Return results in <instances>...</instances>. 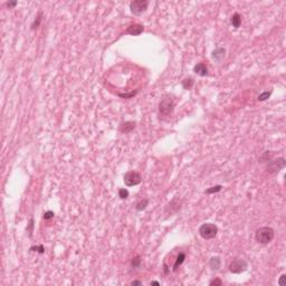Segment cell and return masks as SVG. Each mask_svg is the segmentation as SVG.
Instances as JSON below:
<instances>
[{"mask_svg": "<svg viewBox=\"0 0 286 286\" xmlns=\"http://www.w3.org/2000/svg\"><path fill=\"white\" fill-rule=\"evenodd\" d=\"M7 6H8L9 8H12V7H16L17 2H7Z\"/></svg>", "mask_w": 286, "mask_h": 286, "instance_id": "obj_28", "label": "cell"}, {"mask_svg": "<svg viewBox=\"0 0 286 286\" xmlns=\"http://www.w3.org/2000/svg\"><path fill=\"white\" fill-rule=\"evenodd\" d=\"M209 267L212 270H219L220 267H221V259H220V257H218V256L211 257L210 261H209Z\"/></svg>", "mask_w": 286, "mask_h": 286, "instance_id": "obj_12", "label": "cell"}, {"mask_svg": "<svg viewBox=\"0 0 286 286\" xmlns=\"http://www.w3.org/2000/svg\"><path fill=\"white\" fill-rule=\"evenodd\" d=\"M272 95V91H266V92H263L261 94L258 95V97H257V100L259 101V102H263V101H266L267 98H270V96Z\"/></svg>", "mask_w": 286, "mask_h": 286, "instance_id": "obj_19", "label": "cell"}, {"mask_svg": "<svg viewBox=\"0 0 286 286\" xmlns=\"http://www.w3.org/2000/svg\"><path fill=\"white\" fill-rule=\"evenodd\" d=\"M140 265H141V257L140 256H135L132 259V261H131V266L133 267V268H138Z\"/></svg>", "mask_w": 286, "mask_h": 286, "instance_id": "obj_20", "label": "cell"}, {"mask_svg": "<svg viewBox=\"0 0 286 286\" xmlns=\"http://www.w3.org/2000/svg\"><path fill=\"white\" fill-rule=\"evenodd\" d=\"M119 197L121 198V199H126V198L129 197V191L126 189L121 188V189H119Z\"/></svg>", "mask_w": 286, "mask_h": 286, "instance_id": "obj_22", "label": "cell"}, {"mask_svg": "<svg viewBox=\"0 0 286 286\" xmlns=\"http://www.w3.org/2000/svg\"><path fill=\"white\" fill-rule=\"evenodd\" d=\"M175 100H173L171 96H167L164 97L163 100L160 102L159 104V113L160 115H163V116H169L170 114L173 112V108H175Z\"/></svg>", "mask_w": 286, "mask_h": 286, "instance_id": "obj_3", "label": "cell"}, {"mask_svg": "<svg viewBox=\"0 0 286 286\" xmlns=\"http://www.w3.org/2000/svg\"><path fill=\"white\" fill-rule=\"evenodd\" d=\"M222 189V186H220V184H217V186L215 187H211V188H209V189H207L205 191V193L207 194H212V193H217V192L221 191Z\"/></svg>", "mask_w": 286, "mask_h": 286, "instance_id": "obj_18", "label": "cell"}, {"mask_svg": "<svg viewBox=\"0 0 286 286\" xmlns=\"http://www.w3.org/2000/svg\"><path fill=\"white\" fill-rule=\"evenodd\" d=\"M247 267H248L247 261L243 258L236 257V258H234L231 261L228 268H229V272L233 273V274H240V273H244L245 270H247Z\"/></svg>", "mask_w": 286, "mask_h": 286, "instance_id": "obj_4", "label": "cell"}, {"mask_svg": "<svg viewBox=\"0 0 286 286\" xmlns=\"http://www.w3.org/2000/svg\"><path fill=\"white\" fill-rule=\"evenodd\" d=\"M193 84H194L193 78H191V77L184 78V81H182V87H184V89H191L192 86H193Z\"/></svg>", "mask_w": 286, "mask_h": 286, "instance_id": "obj_16", "label": "cell"}, {"mask_svg": "<svg viewBox=\"0 0 286 286\" xmlns=\"http://www.w3.org/2000/svg\"><path fill=\"white\" fill-rule=\"evenodd\" d=\"M148 6H149V1L148 0H134V1H131L130 2L131 12L133 15L139 16V15L143 14L147 10Z\"/></svg>", "mask_w": 286, "mask_h": 286, "instance_id": "obj_5", "label": "cell"}, {"mask_svg": "<svg viewBox=\"0 0 286 286\" xmlns=\"http://www.w3.org/2000/svg\"><path fill=\"white\" fill-rule=\"evenodd\" d=\"M33 227H34V219L31 218L30 221H29V225L27 227V231L29 233V236H31V233H33Z\"/></svg>", "mask_w": 286, "mask_h": 286, "instance_id": "obj_26", "label": "cell"}, {"mask_svg": "<svg viewBox=\"0 0 286 286\" xmlns=\"http://www.w3.org/2000/svg\"><path fill=\"white\" fill-rule=\"evenodd\" d=\"M284 168H285V159L284 158H278L276 160H272L267 164V171L270 173H277Z\"/></svg>", "mask_w": 286, "mask_h": 286, "instance_id": "obj_7", "label": "cell"}, {"mask_svg": "<svg viewBox=\"0 0 286 286\" xmlns=\"http://www.w3.org/2000/svg\"><path fill=\"white\" fill-rule=\"evenodd\" d=\"M30 250L31 252H37V253H39V254L45 253V248H44L43 245H39V246H33V247H30Z\"/></svg>", "mask_w": 286, "mask_h": 286, "instance_id": "obj_21", "label": "cell"}, {"mask_svg": "<svg viewBox=\"0 0 286 286\" xmlns=\"http://www.w3.org/2000/svg\"><path fill=\"white\" fill-rule=\"evenodd\" d=\"M230 22H231V25H233V27L239 28L240 25H242V16H240L238 12H235V14L231 16Z\"/></svg>", "mask_w": 286, "mask_h": 286, "instance_id": "obj_14", "label": "cell"}, {"mask_svg": "<svg viewBox=\"0 0 286 286\" xmlns=\"http://www.w3.org/2000/svg\"><path fill=\"white\" fill-rule=\"evenodd\" d=\"M193 72L196 73L197 75L203 77V76L208 75V67H207L206 64H203V63H198L197 65H194Z\"/></svg>", "mask_w": 286, "mask_h": 286, "instance_id": "obj_10", "label": "cell"}, {"mask_svg": "<svg viewBox=\"0 0 286 286\" xmlns=\"http://www.w3.org/2000/svg\"><path fill=\"white\" fill-rule=\"evenodd\" d=\"M136 93H138V91H133V92H131V93H125V94L119 93V96L123 97V98H132L134 95H136Z\"/></svg>", "mask_w": 286, "mask_h": 286, "instance_id": "obj_23", "label": "cell"}, {"mask_svg": "<svg viewBox=\"0 0 286 286\" xmlns=\"http://www.w3.org/2000/svg\"><path fill=\"white\" fill-rule=\"evenodd\" d=\"M148 205H149V199H147V198H144V199L140 200L139 202L136 203L135 206V209L138 211H143L145 208L148 207Z\"/></svg>", "mask_w": 286, "mask_h": 286, "instance_id": "obj_15", "label": "cell"}, {"mask_svg": "<svg viewBox=\"0 0 286 286\" xmlns=\"http://www.w3.org/2000/svg\"><path fill=\"white\" fill-rule=\"evenodd\" d=\"M142 175L136 171H129L124 175V184L128 187H133L141 184Z\"/></svg>", "mask_w": 286, "mask_h": 286, "instance_id": "obj_6", "label": "cell"}, {"mask_svg": "<svg viewBox=\"0 0 286 286\" xmlns=\"http://www.w3.org/2000/svg\"><path fill=\"white\" fill-rule=\"evenodd\" d=\"M199 235L202 237L203 239H212L217 236V233H218V227H217L215 224H202V225L199 227Z\"/></svg>", "mask_w": 286, "mask_h": 286, "instance_id": "obj_2", "label": "cell"}, {"mask_svg": "<svg viewBox=\"0 0 286 286\" xmlns=\"http://www.w3.org/2000/svg\"><path fill=\"white\" fill-rule=\"evenodd\" d=\"M135 125H136V123L133 122V121H126V122L122 123V124L120 125V131L125 134L130 133V132H132V131L135 129Z\"/></svg>", "mask_w": 286, "mask_h": 286, "instance_id": "obj_11", "label": "cell"}, {"mask_svg": "<svg viewBox=\"0 0 286 286\" xmlns=\"http://www.w3.org/2000/svg\"><path fill=\"white\" fill-rule=\"evenodd\" d=\"M54 216H55V214H54V211H52V210H48V211H46V212H44V219L45 220L52 219V218H54Z\"/></svg>", "mask_w": 286, "mask_h": 286, "instance_id": "obj_24", "label": "cell"}, {"mask_svg": "<svg viewBox=\"0 0 286 286\" xmlns=\"http://www.w3.org/2000/svg\"><path fill=\"white\" fill-rule=\"evenodd\" d=\"M285 278H286V275L285 274H283V275L279 277V279H278V285H281V286H284V281H285Z\"/></svg>", "mask_w": 286, "mask_h": 286, "instance_id": "obj_27", "label": "cell"}, {"mask_svg": "<svg viewBox=\"0 0 286 286\" xmlns=\"http://www.w3.org/2000/svg\"><path fill=\"white\" fill-rule=\"evenodd\" d=\"M274 237H275V231H274V229L272 227H268V226L259 228L255 233L256 242L261 245L270 244L273 239H274Z\"/></svg>", "mask_w": 286, "mask_h": 286, "instance_id": "obj_1", "label": "cell"}, {"mask_svg": "<svg viewBox=\"0 0 286 286\" xmlns=\"http://www.w3.org/2000/svg\"><path fill=\"white\" fill-rule=\"evenodd\" d=\"M131 285H142V282H140V281H133V282H131Z\"/></svg>", "mask_w": 286, "mask_h": 286, "instance_id": "obj_29", "label": "cell"}, {"mask_svg": "<svg viewBox=\"0 0 286 286\" xmlns=\"http://www.w3.org/2000/svg\"><path fill=\"white\" fill-rule=\"evenodd\" d=\"M150 285H156V286H159V285H160V283H159V282H151V283H150Z\"/></svg>", "mask_w": 286, "mask_h": 286, "instance_id": "obj_30", "label": "cell"}, {"mask_svg": "<svg viewBox=\"0 0 286 286\" xmlns=\"http://www.w3.org/2000/svg\"><path fill=\"white\" fill-rule=\"evenodd\" d=\"M184 259H186V254L184 253H179V255L177 256V259L175 261V265H173V272H177L178 268L184 264Z\"/></svg>", "mask_w": 286, "mask_h": 286, "instance_id": "obj_13", "label": "cell"}, {"mask_svg": "<svg viewBox=\"0 0 286 286\" xmlns=\"http://www.w3.org/2000/svg\"><path fill=\"white\" fill-rule=\"evenodd\" d=\"M209 285L210 286H221L222 285V282L221 279H219V278H215V279H212V281L209 282Z\"/></svg>", "mask_w": 286, "mask_h": 286, "instance_id": "obj_25", "label": "cell"}, {"mask_svg": "<svg viewBox=\"0 0 286 286\" xmlns=\"http://www.w3.org/2000/svg\"><path fill=\"white\" fill-rule=\"evenodd\" d=\"M42 19H43V12L42 11H39L38 15H37L36 19L34 20L33 25H31V29H37V28L39 27V25H40V22H42Z\"/></svg>", "mask_w": 286, "mask_h": 286, "instance_id": "obj_17", "label": "cell"}, {"mask_svg": "<svg viewBox=\"0 0 286 286\" xmlns=\"http://www.w3.org/2000/svg\"><path fill=\"white\" fill-rule=\"evenodd\" d=\"M211 57H212V59H214L216 63H221L226 57V49L221 47L216 48V49L212 52V54H211Z\"/></svg>", "mask_w": 286, "mask_h": 286, "instance_id": "obj_8", "label": "cell"}, {"mask_svg": "<svg viewBox=\"0 0 286 286\" xmlns=\"http://www.w3.org/2000/svg\"><path fill=\"white\" fill-rule=\"evenodd\" d=\"M143 31H144V27L142 25H140V24L131 25V26H129L128 29H126V33L132 35V36H139V35H141Z\"/></svg>", "mask_w": 286, "mask_h": 286, "instance_id": "obj_9", "label": "cell"}]
</instances>
